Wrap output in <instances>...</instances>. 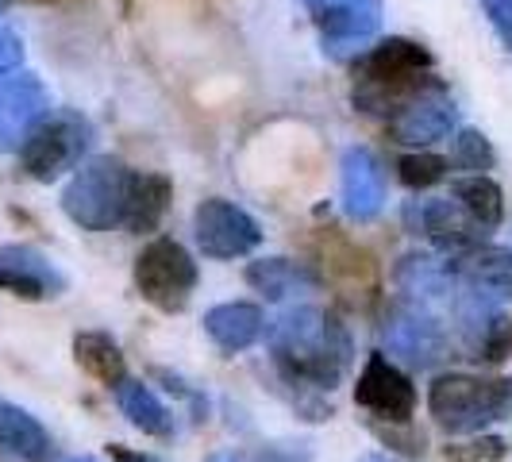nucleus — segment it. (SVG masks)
Wrapping results in <instances>:
<instances>
[{"label": "nucleus", "mask_w": 512, "mask_h": 462, "mask_svg": "<svg viewBox=\"0 0 512 462\" xmlns=\"http://www.w3.org/2000/svg\"><path fill=\"white\" fill-rule=\"evenodd\" d=\"M355 401L366 412H374L382 424H412L416 412V385L401 366H393L389 355L374 351L359 374L355 385Z\"/></svg>", "instance_id": "nucleus-8"}, {"label": "nucleus", "mask_w": 512, "mask_h": 462, "mask_svg": "<svg viewBox=\"0 0 512 462\" xmlns=\"http://www.w3.org/2000/svg\"><path fill=\"white\" fill-rule=\"evenodd\" d=\"M0 289L24 301H47L66 289V278L35 247H0Z\"/></svg>", "instance_id": "nucleus-13"}, {"label": "nucleus", "mask_w": 512, "mask_h": 462, "mask_svg": "<svg viewBox=\"0 0 512 462\" xmlns=\"http://www.w3.org/2000/svg\"><path fill=\"white\" fill-rule=\"evenodd\" d=\"M428 412L451 436H478L486 424L512 416V382L509 378L443 374L428 389Z\"/></svg>", "instance_id": "nucleus-3"}, {"label": "nucleus", "mask_w": 512, "mask_h": 462, "mask_svg": "<svg viewBox=\"0 0 512 462\" xmlns=\"http://www.w3.org/2000/svg\"><path fill=\"white\" fill-rule=\"evenodd\" d=\"M436 81L432 54L412 39H385L370 54H362L359 77L351 101L366 116H393L405 101H412L420 89Z\"/></svg>", "instance_id": "nucleus-2"}, {"label": "nucleus", "mask_w": 512, "mask_h": 462, "mask_svg": "<svg viewBox=\"0 0 512 462\" xmlns=\"http://www.w3.org/2000/svg\"><path fill=\"white\" fill-rule=\"evenodd\" d=\"M4 8H8V0H0V12H4Z\"/></svg>", "instance_id": "nucleus-33"}, {"label": "nucleus", "mask_w": 512, "mask_h": 462, "mask_svg": "<svg viewBox=\"0 0 512 462\" xmlns=\"http://www.w3.org/2000/svg\"><path fill=\"white\" fill-rule=\"evenodd\" d=\"M270 351L289 382L332 393L351 366V335L335 312L297 308L270 328Z\"/></svg>", "instance_id": "nucleus-1"}, {"label": "nucleus", "mask_w": 512, "mask_h": 462, "mask_svg": "<svg viewBox=\"0 0 512 462\" xmlns=\"http://www.w3.org/2000/svg\"><path fill=\"white\" fill-rule=\"evenodd\" d=\"M247 285H255L258 293H266L270 301H282L293 289L316 285V278H312V270L289 262V258H258L247 266Z\"/></svg>", "instance_id": "nucleus-21"}, {"label": "nucleus", "mask_w": 512, "mask_h": 462, "mask_svg": "<svg viewBox=\"0 0 512 462\" xmlns=\"http://www.w3.org/2000/svg\"><path fill=\"white\" fill-rule=\"evenodd\" d=\"M324 262H328V274H332L339 285H359V289H370L374 285V262L366 251H359L355 243L347 239H328L324 243Z\"/></svg>", "instance_id": "nucleus-22"}, {"label": "nucleus", "mask_w": 512, "mask_h": 462, "mask_svg": "<svg viewBox=\"0 0 512 462\" xmlns=\"http://www.w3.org/2000/svg\"><path fill=\"white\" fill-rule=\"evenodd\" d=\"M385 185L382 166L374 162V154L355 147L343 154V205L355 220H374L382 208Z\"/></svg>", "instance_id": "nucleus-14"}, {"label": "nucleus", "mask_w": 512, "mask_h": 462, "mask_svg": "<svg viewBox=\"0 0 512 462\" xmlns=\"http://www.w3.org/2000/svg\"><path fill=\"white\" fill-rule=\"evenodd\" d=\"M447 170H451V162L439 158V154H405L397 162V174L409 189H432L447 178Z\"/></svg>", "instance_id": "nucleus-25"}, {"label": "nucleus", "mask_w": 512, "mask_h": 462, "mask_svg": "<svg viewBox=\"0 0 512 462\" xmlns=\"http://www.w3.org/2000/svg\"><path fill=\"white\" fill-rule=\"evenodd\" d=\"M170 201H174V181L166 174H135L131 170V185H128V205H124V228L135 231V235H151L166 212H170Z\"/></svg>", "instance_id": "nucleus-15"}, {"label": "nucleus", "mask_w": 512, "mask_h": 462, "mask_svg": "<svg viewBox=\"0 0 512 462\" xmlns=\"http://www.w3.org/2000/svg\"><path fill=\"white\" fill-rule=\"evenodd\" d=\"M74 359L93 382L108 385V389H116V385L128 378V362H124L120 343L104 332H77L74 335Z\"/></svg>", "instance_id": "nucleus-17"}, {"label": "nucleus", "mask_w": 512, "mask_h": 462, "mask_svg": "<svg viewBox=\"0 0 512 462\" xmlns=\"http://www.w3.org/2000/svg\"><path fill=\"white\" fill-rule=\"evenodd\" d=\"M405 224H409L412 235L432 239L436 247L451 251V255H462V251L486 243V228H478V224H474L451 197L409 201V208H405Z\"/></svg>", "instance_id": "nucleus-10"}, {"label": "nucleus", "mask_w": 512, "mask_h": 462, "mask_svg": "<svg viewBox=\"0 0 512 462\" xmlns=\"http://www.w3.org/2000/svg\"><path fill=\"white\" fill-rule=\"evenodd\" d=\"M312 20L332 51L370 39L382 24V0H305Z\"/></svg>", "instance_id": "nucleus-12"}, {"label": "nucleus", "mask_w": 512, "mask_h": 462, "mask_svg": "<svg viewBox=\"0 0 512 462\" xmlns=\"http://www.w3.org/2000/svg\"><path fill=\"white\" fill-rule=\"evenodd\" d=\"M451 201L478 224V228L493 231L505 216V193L497 181H489L486 174H470V178L451 181Z\"/></svg>", "instance_id": "nucleus-20"}, {"label": "nucleus", "mask_w": 512, "mask_h": 462, "mask_svg": "<svg viewBox=\"0 0 512 462\" xmlns=\"http://www.w3.org/2000/svg\"><path fill=\"white\" fill-rule=\"evenodd\" d=\"M205 332L212 335V343L220 351H247L255 347L262 332H266V316L258 305H247V301H228V305H216L208 308L205 316Z\"/></svg>", "instance_id": "nucleus-16"}, {"label": "nucleus", "mask_w": 512, "mask_h": 462, "mask_svg": "<svg viewBox=\"0 0 512 462\" xmlns=\"http://www.w3.org/2000/svg\"><path fill=\"white\" fill-rule=\"evenodd\" d=\"M47 112H51V97L35 74L12 70L8 77H0V154L20 151Z\"/></svg>", "instance_id": "nucleus-9"}, {"label": "nucleus", "mask_w": 512, "mask_h": 462, "mask_svg": "<svg viewBox=\"0 0 512 462\" xmlns=\"http://www.w3.org/2000/svg\"><path fill=\"white\" fill-rule=\"evenodd\" d=\"M193 231L208 258H243L262 243V228L251 212L224 197H208L193 212Z\"/></svg>", "instance_id": "nucleus-7"}, {"label": "nucleus", "mask_w": 512, "mask_h": 462, "mask_svg": "<svg viewBox=\"0 0 512 462\" xmlns=\"http://www.w3.org/2000/svg\"><path fill=\"white\" fill-rule=\"evenodd\" d=\"M474 351H478V359L486 362H505L512 351V320L509 316H489L486 328L478 332V339H474Z\"/></svg>", "instance_id": "nucleus-26"}, {"label": "nucleus", "mask_w": 512, "mask_h": 462, "mask_svg": "<svg viewBox=\"0 0 512 462\" xmlns=\"http://www.w3.org/2000/svg\"><path fill=\"white\" fill-rule=\"evenodd\" d=\"M505 455H509V443L501 436H482V432L443 447L447 462H505Z\"/></svg>", "instance_id": "nucleus-23"}, {"label": "nucleus", "mask_w": 512, "mask_h": 462, "mask_svg": "<svg viewBox=\"0 0 512 462\" xmlns=\"http://www.w3.org/2000/svg\"><path fill=\"white\" fill-rule=\"evenodd\" d=\"M362 462H393V459H385V455H366Z\"/></svg>", "instance_id": "nucleus-32"}, {"label": "nucleus", "mask_w": 512, "mask_h": 462, "mask_svg": "<svg viewBox=\"0 0 512 462\" xmlns=\"http://www.w3.org/2000/svg\"><path fill=\"white\" fill-rule=\"evenodd\" d=\"M93 143V128L85 116H77L70 108L47 112L43 124L31 131L20 147V162L35 181H54L66 170H74L81 154Z\"/></svg>", "instance_id": "nucleus-5"}, {"label": "nucleus", "mask_w": 512, "mask_h": 462, "mask_svg": "<svg viewBox=\"0 0 512 462\" xmlns=\"http://www.w3.org/2000/svg\"><path fill=\"white\" fill-rule=\"evenodd\" d=\"M489 24L497 27V35L512 47V0H486Z\"/></svg>", "instance_id": "nucleus-29"}, {"label": "nucleus", "mask_w": 512, "mask_h": 462, "mask_svg": "<svg viewBox=\"0 0 512 462\" xmlns=\"http://www.w3.org/2000/svg\"><path fill=\"white\" fill-rule=\"evenodd\" d=\"M208 462H282L274 455H243V451H216Z\"/></svg>", "instance_id": "nucleus-30"}, {"label": "nucleus", "mask_w": 512, "mask_h": 462, "mask_svg": "<svg viewBox=\"0 0 512 462\" xmlns=\"http://www.w3.org/2000/svg\"><path fill=\"white\" fill-rule=\"evenodd\" d=\"M374 432L382 436V443L389 447H397V451H405V455H420L424 451V439L412 432V424H374Z\"/></svg>", "instance_id": "nucleus-27"}, {"label": "nucleus", "mask_w": 512, "mask_h": 462, "mask_svg": "<svg viewBox=\"0 0 512 462\" xmlns=\"http://www.w3.org/2000/svg\"><path fill=\"white\" fill-rule=\"evenodd\" d=\"M385 128L397 143H436V139H443L455 128V101H451L447 85L436 77L428 89H420L412 101L401 104L385 120Z\"/></svg>", "instance_id": "nucleus-11"}, {"label": "nucleus", "mask_w": 512, "mask_h": 462, "mask_svg": "<svg viewBox=\"0 0 512 462\" xmlns=\"http://www.w3.org/2000/svg\"><path fill=\"white\" fill-rule=\"evenodd\" d=\"M108 455H112L116 462H158V459H151V455L131 451V447H124V443H112V447H108Z\"/></svg>", "instance_id": "nucleus-31"}, {"label": "nucleus", "mask_w": 512, "mask_h": 462, "mask_svg": "<svg viewBox=\"0 0 512 462\" xmlns=\"http://www.w3.org/2000/svg\"><path fill=\"white\" fill-rule=\"evenodd\" d=\"M128 185H131L128 166L120 158L104 154V158L85 162L74 178H70V185L62 189V208L85 231H108L112 224H124Z\"/></svg>", "instance_id": "nucleus-4"}, {"label": "nucleus", "mask_w": 512, "mask_h": 462, "mask_svg": "<svg viewBox=\"0 0 512 462\" xmlns=\"http://www.w3.org/2000/svg\"><path fill=\"white\" fill-rule=\"evenodd\" d=\"M451 162L459 166V170H474V174H486L493 170V162H497V154L489 147V139L482 131L466 128L455 135V151H451Z\"/></svg>", "instance_id": "nucleus-24"}, {"label": "nucleus", "mask_w": 512, "mask_h": 462, "mask_svg": "<svg viewBox=\"0 0 512 462\" xmlns=\"http://www.w3.org/2000/svg\"><path fill=\"white\" fill-rule=\"evenodd\" d=\"M116 405H120V412L128 416L143 436H154V439L174 436V416H170V409L154 397V389L147 382L124 378V382L116 385Z\"/></svg>", "instance_id": "nucleus-18"}, {"label": "nucleus", "mask_w": 512, "mask_h": 462, "mask_svg": "<svg viewBox=\"0 0 512 462\" xmlns=\"http://www.w3.org/2000/svg\"><path fill=\"white\" fill-rule=\"evenodd\" d=\"M0 447L27 462H43L51 451V436L27 409L0 401Z\"/></svg>", "instance_id": "nucleus-19"}, {"label": "nucleus", "mask_w": 512, "mask_h": 462, "mask_svg": "<svg viewBox=\"0 0 512 462\" xmlns=\"http://www.w3.org/2000/svg\"><path fill=\"white\" fill-rule=\"evenodd\" d=\"M70 462H89V459H70Z\"/></svg>", "instance_id": "nucleus-34"}, {"label": "nucleus", "mask_w": 512, "mask_h": 462, "mask_svg": "<svg viewBox=\"0 0 512 462\" xmlns=\"http://www.w3.org/2000/svg\"><path fill=\"white\" fill-rule=\"evenodd\" d=\"M20 62H24V43H20V35L8 31V27H0V77L20 70Z\"/></svg>", "instance_id": "nucleus-28"}, {"label": "nucleus", "mask_w": 512, "mask_h": 462, "mask_svg": "<svg viewBox=\"0 0 512 462\" xmlns=\"http://www.w3.org/2000/svg\"><path fill=\"white\" fill-rule=\"evenodd\" d=\"M135 285L147 305L162 312H181L197 289V262L178 239H151L135 258Z\"/></svg>", "instance_id": "nucleus-6"}]
</instances>
